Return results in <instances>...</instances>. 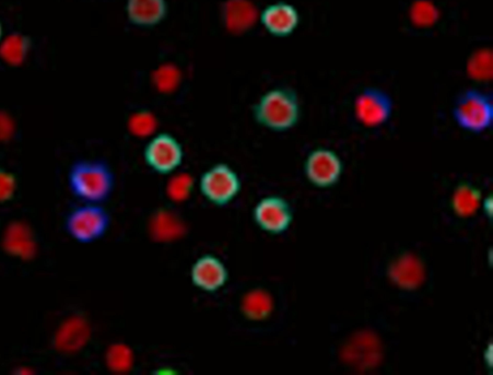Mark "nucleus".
Listing matches in <instances>:
<instances>
[{
  "instance_id": "412c9836",
  "label": "nucleus",
  "mask_w": 493,
  "mask_h": 375,
  "mask_svg": "<svg viewBox=\"0 0 493 375\" xmlns=\"http://www.w3.org/2000/svg\"><path fill=\"white\" fill-rule=\"evenodd\" d=\"M133 350L125 344H115L108 350L107 364L112 371L127 372L133 367Z\"/></svg>"
},
{
  "instance_id": "9b49d317",
  "label": "nucleus",
  "mask_w": 493,
  "mask_h": 375,
  "mask_svg": "<svg viewBox=\"0 0 493 375\" xmlns=\"http://www.w3.org/2000/svg\"><path fill=\"white\" fill-rule=\"evenodd\" d=\"M258 20L270 35L277 38H286L298 29L300 15L295 6L277 3L264 8Z\"/></svg>"
},
{
  "instance_id": "6ab92c4d",
  "label": "nucleus",
  "mask_w": 493,
  "mask_h": 375,
  "mask_svg": "<svg viewBox=\"0 0 493 375\" xmlns=\"http://www.w3.org/2000/svg\"><path fill=\"white\" fill-rule=\"evenodd\" d=\"M480 201L481 194L475 187L469 184H462L456 190L452 203L457 215L471 216L476 213Z\"/></svg>"
},
{
  "instance_id": "a211bd4d",
  "label": "nucleus",
  "mask_w": 493,
  "mask_h": 375,
  "mask_svg": "<svg viewBox=\"0 0 493 375\" xmlns=\"http://www.w3.org/2000/svg\"><path fill=\"white\" fill-rule=\"evenodd\" d=\"M246 319L252 322H263L271 315L274 301L271 295L264 289H255L246 294L241 304Z\"/></svg>"
},
{
  "instance_id": "7ed1b4c3",
  "label": "nucleus",
  "mask_w": 493,
  "mask_h": 375,
  "mask_svg": "<svg viewBox=\"0 0 493 375\" xmlns=\"http://www.w3.org/2000/svg\"><path fill=\"white\" fill-rule=\"evenodd\" d=\"M452 117L465 132L481 135L493 122V101L490 94L475 88L462 91L455 99Z\"/></svg>"
},
{
  "instance_id": "5701e85b",
  "label": "nucleus",
  "mask_w": 493,
  "mask_h": 375,
  "mask_svg": "<svg viewBox=\"0 0 493 375\" xmlns=\"http://www.w3.org/2000/svg\"><path fill=\"white\" fill-rule=\"evenodd\" d=\"M6 248L13 254L26 257L33 253L34 246L29 232L22 226H14L7 234Z\"/></svg>"
},
{
  "instance_id": "dca6fc26",
  "label": "nucleus",
  "mask_w": 493,
  "mask_h": 375,
  "mask_svg": "<svg viewBox=\"0 0 493 375\" xmlns=\"http://www.w3.org/2000/svg\"><path fill=\"white\" fill-rule=\"evenodd\" d=\"M89 337L90 328L85 320H69L57 334L56 346L66 353H74L87 344Z\"/></svg>"
},
{
  "instance_id": "bb28decb",
  "label": "nucleus",
  "mask_w": 493,
  "mask_h": 375,
  "mask_svg": "<svg viewBox=\"0 0 493 375\" xmlns=\"http://www.w3.org/2000/svg\"><path fill=\"white\" fill-rule=\"evenodd\" d=\"M17 190V181L14 175L0 169V203L10 201Z\"/></svg>"
},
{
  "instance_id": "423d86ee",
  "label": "nucleus",
  "mask_w": 493,
  "mask_h": 375,
  "mask_svg": "<svg viewBox=\"0 0 493 375\" xmlns=\"http://www.w3.org/2000/svg\"><path fill=\"white\" fill-rule=\"evenodd\" d=\"M143 158L151 171L159 175H170L182 167L184 150L174 135L158 133L150 138L144 148Z\"/></svg>"
},
{
  "instance_id": "1a4fd4ad",
  "label": "nucleus",
  "mask_w": 493,
  "mask_h": 375,
  "mask_svg": "<svg viewBox=\"0 0 493 375\" xmlns=\"http://www.w3.org/2000/svg\"><path fill=\"white\" fill-rule=\"evenodd\" d=\"M255 224L263 231L279 234L286 232L292 222L288 203L279 196H267L257 202L253 210Z\"/></svg>"
},
{
  "instance_id": "f3484780",
  "label": "nucleus",
  "mask_w": 493,
  "mask_h": 375,
  "mask_svg": "<svg viewBox=\"0 0 493 375\" xmlns=\"http://www.w3.org/2000/svg\"><path fill=\"white\" fill-rule=\"evenodd\" d=\"M185 226L182 219L169 210H159L150 222L152 238L160 242H170L182 237Z\"/></svg>"
},
{
  "instance_id": "9d476101",
  "label": "nucleus",
  "mask_w": 493,
  "mask_h": 375,
  "mask_svg": "<svg viewBox=\"0 0 493 375\" xmlns=\"http://www.w3.org/2000/svg\"><path fill=\"white\" fill-rule=\"evenodd\" d=\"M229 277V269L224 262L213 254L198 257L191 267L192 284L207 294H214L224 288Z\"/></svg>"
},
{
  "instance_id": "ddd939ff",
  "label": "nucleus",
  "mask_w": 493,
  "mask_h": 375,
  "mask_svg": "<svg viewBox=\"0 0 493 375\" xmlns=\"http://www.w3.org/2000/svg\"><path fill=\"white\" fill-rule=\"evenodd\" d=\"M381 346L377 338L369 333L357 335L345 347L343 356L349 364L362 369L377 365Z\"/></svg>"
},
{
  "instance_id": "6e6552de",
  "label": "nucleus",
  "mask_w": 493,
  "mask_h": 375,
  "mask_svg": "<svg viewBox=\"0 0 493 375\" xmlns=\"http://www.w3.org/2000/svg\"><path fill=\"white\" fill-rule=\"evenodd\" d=\"M343 171V163L336 152L327 148H317L310 152L304 162L308 180L319 187L335 184Z\"/></svg>"
},
{
  "instance_id": "0eeeda50",
  "label": "nucleus",
  "mask_w": 493,
  "mask_h": 375,
  "mask_svg": "<svg viewBox=\"0 0 493 375\" xmlns=\"http://www.w3.org/2000/svg\"><path fill=\"white\" fill-rule=\"evenodd\" d=\"M394 111L391 94L380 87L362 89L354 102L357 120L369 128H377L389 123Z\"/></svg>"
},
{
  "instance_id": "c85d7f7f",
  "label": "nucleus",
  "mask_w": 493,
  "mask_h": 375,
  "mask_svg": "<svg viewBox=\"0 0 493 375\" xmlns=\"http://www.w3.org/2000/svg\"><path fill=\"white\" fill-rule=\"evenodd\" d=\"M2 37H3V27L2 25H0V41H2Z\"/></svg>"
},
{
  "instance_id": "aec40b11",
  "label": "nucleus",
  "mask_w": 493,
  "mask_h": 375,
  "mask_svg": "<svg viewBox=\"0 0 493 375\" xmlns=\"http://www.w3.org/2000/svg\"><path fill=\"white\" fill-rule=\"evenodd\" d=\"M29 43L20 34H12L0 46V56L10 65H20L25 61Z\"/></svg>"
},
{
  "instance_id": "4468645a",
  "label": "nucleus",
  "mask_w": 493,
  "mask_h": 375,
  "mask_svg": "<svg viewBox=\"0 0 493 375\" xmlns=\"http://www.w3.org/2000/svg\"><path fill=\"white\" fill-rule=\"evenodd\" d=\"M260 18L251 0H227L222 9L226 28L232 33H244L255 26Z\"/></svg>"
},
{
  "instance_id": "39448f33",
  "label": "nucleus",
  "mask_w": 493,
  "mask_h": 375,
  "mask_svg": "<svg viewBox=\"0 0 493 375\" xmlns=\"http://www.w3.org/2000/svg\"><path fill=\"white\" fill-rule=\"evenodd\" d=\"M198 187L210 204L226 207L236 200L241 192L242 182L238 173L229 164L219 162L203 173Z\"/></svg>"
},
{
  "instance_id": "f257e3e1",
  "label": "nucleus",
  "mask_w": 493,
  "mask_h": 375,
  "mask_svg": "<svg viewBox=\"0 0 493 375\" xmlns=\"http://www.w3.org/2000/svg\"><path fill=\"white\" fill-rule=\"evenodd\" d=\"M252 114L256 124L268 131L289 132L301 119L302 107L298 93L287 86L270 89L254 103Z\"/></svg>"
},
{
  "instance_id": "a878e982",
  "label": "nucleus",
  "mask_w": 493,
  "mask_h": 375,
  "mask_svg": "<svg viewBox=\"0 0 493 375\" xmlns=\"http://www.w3.org/2000/svg\"><path fill=\"white\" fill-rule=\"evenodd\" d=\"M412 17L418 25L426 26L437 19L438 11L432 4L422 0L414 5Z\"/></svg>"
},
{
  "instance_id": "cd10ccee",
  "label": "nucleus",
  "mask_w": 493,
  "mask_h": 375,
  "mask_svg": "<svg viewBox=\"0 0 493 375\" xmlns=\"http://www.w3.org/2000/svg\"><path fill=\"white\" fill-rule=\"evenodd\" d=\"M491 58L485 53H478L471 62V72L477 78H486L490 74Z\"/></svg>"
},
{
  "instance_id": "393cba45",
  "label": "nucleus",
  "mask_w": 493,
  "mask_h": 375,
  "mask_svg": "<svg viewBox=\"0 0 493 375\" xmlns=\"http://www.w3.org/2000/svg\"><path fill=\"white\" fill-rule=\"evenodd\" d=\"M181 74L173 65H164L154 75L156 87L162 93H171L180 85Z\"/></svg>"
},
{
  "instance_id": "4be33fe9",
  "label": "nucleus",
  "mask_w": 493,
  "mask_h": 375,
  "mask_svg": "<svg viewBox=\"0 0 493 375\" xmlns=\"http://www.w3.org/2000/svg\"><path fill=\"white\" fill-rule=\"evenodd\" d=\"M194 185L195 181L191 175L180 173L169 181L166 192L173 202H185L191 196Z\"/></svg>"
},
{
  "instance_id": "f8f14e48",
  "label": "nucleus",
  "mask_w": 493,
  "mask_h": 375,
  "mask_svg": "<svg viewBox=\"0 0 493 375\" xmlns=\"http://www.w3.org/2000/svg\"><path fill=\"white\" fill-rule=\"evenodd\" d=\"M126 17L134 27L155 28L167 16L166 0H126Z\"/></svg>"
},
{
  "instance_id": "b1692460",
  "label": "nucleus",
  "mask_w": 493,
  "mask_h": 375,
  "mask_svg": "<svg viewBox=\"0 0 493 375\" xmlns=\"http://www.w3.org/2000/svg\"><path fill=\"white\" fill-rule=\"evenodd\" d=\"M129 130L139 137L154 135L157 128V118L148 110L135 112L129 119Z\"/></svg>"
},
{
  "instance_id": "20e7f679",
  "label": "nucleus",
  "mask_w": 493,
  "mask_h": 375,
  "mask_svg": "<svg viewBox=\"0 0 493 375\" xmlns=\"http://www.w3.org/2000/svg\"><path fill=\"white\" fill-rule=\"evenodd\" d=\"M110 225V214L100 204L82 203L69 210L64 221L66 232L80 244H92L101 240Z\"/></svg>"
},
{
  "instance_id": "f03ea898",
  "label": "nucleus",
  "mask_w": 493,
  "mask_h": 375,
  "mask_svg": "<svg viewBox=\"0 0 493 375\" xmlns=\"http://www.w3.org/2000/svg\"><path fill=\"white\" fill-rule=\"evenodd\" d=\"M115 183L111 167L102 159H80L69 170V192L82 203L102 205L109 201Z\"/></svg>"
},
{
  "instance_id": "2eb2a0df",
  "label": "nucleus",
  "mask_w": 493,
  "mask_h": 375,
  "mask_svg": "<svg viewBox=\"0 0 493 375\" xmlns=\"http://www.w3.org/2000/svg\"><path fill=\"white\" fill-rule=\"evenodd\" d=\"M390 276L393 282L402 289H414L424 283L425 278L424 266L413 255H406L392 265Z\"/></svg>"
}]
</instances>
